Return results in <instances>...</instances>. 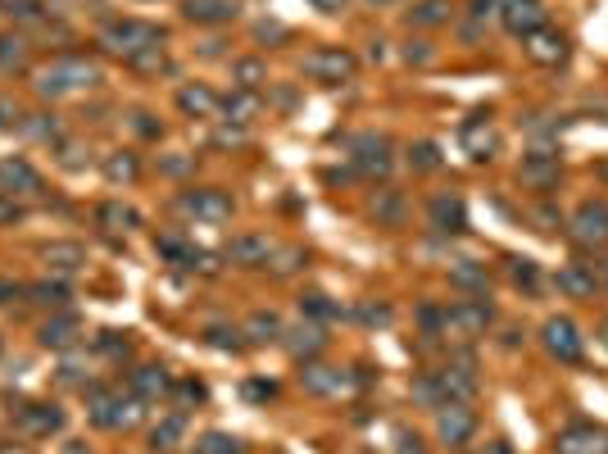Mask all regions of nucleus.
Returning <instances> with one entry per match:
<instances>
[{
    "label": "nucleus",
    "mask_w": 608,
    "mask_h": 454,
    "mask_svg": "<svg viewBox=\"0 0 608 454\" xmlns=\"http://www.w3.org/2000/svg\"><path fill=\"white\" fill-rule=\"evenodd\" d=\"M409 164L418 168V173H432V168H441V150H436L432 141H418V146L409 150Z\"/></svg>",
    "instance_id": "obj_22"
},
{
    "label": "nucleus",
    "mask_w": 608,
    "mask_h": 454,
    "mask_svg": "<svg viewBox=\"0 0 608 454\" xmlns=\"http://www.w3.org/2000/svg\"><path fill=\"white\" fill-rule=\"evenodd\" d=\"M554 287H559L568 300H595L599 291H604V287H599V277L590 273L586 259H577V264H563L559 273H554Z\"/></svg>",
    "instance_id": "obj_11"
},
{
    "label": "nucleus",
    "mask_w": 608,
    "mask_h": 454,
    "mask_svg": "<svg viewBox=\"0 0 608 454\" xmlns=\"http://www.w3.org/2000/svg\"><path fill=\"white\" fill-rule=\"evenodd\" d=\"M187 14L191 23H232L236 19V0H187Z\"/></svg>",
    "instance_id": "obj_14"
},
{
    "label": "nucleus",
    "mask_w": 608,
    "mask_h": 454,
    "mask_svg": "<svg viewBox=\"0 0 608 454\" xmlns=\"http://www.w3.org/2000/svg\"><path fill=\"white\" fill-rule=\"evenodd\" d=\"M568 237L581 250H608V200H581L568 218Z\"/></svg>",
    "instance_id": "obj_2"
},
{
    "label": "nucleus",
    "mask_w": 608,
    "mask_h": 454,
    "mask_svg": "<svg viewBox=\"0 0 608 454\" xmlns=\"http://www.w3.org/2000/svg\"><path fill=\"white\" fill-rule=\"evenodd\" d=\"M255 109H259V100L255 96H227V114H236V119H241V123H246L250 119V114H255Z\"/></svg>",
    "instance_id": "obj_28"
},
{
    "label": "nucleus",
    "mask_w": 608,
    "mask_h": 454,
    "mask_svg": "<svg viewBox=\"0 0 608 454\" xmlns=\"http://www.w3.org/2000/svg\"><path fill=\"white\" fill-rule=\"evenodd\" d=\"M395 441H400V454H427V445H422L418 432H400Z\"/></svg>",
    "instance_id": "obj_31"
},
{
    "label": "nucleus",
    "mask_w": 608,
    "mask_h": 454,
    "mask_svg": "<svg viewBox=\"0 0 608 454\" xmlns=\"http://www.w3.org/2000/svg\"><path fill=\"white\" fill-rule=\"evenodd\" d=\"M236 78L246 82V87H255V82H259V78H264V69H259V64H255V60H246V64H236Z\"/></svg>",
    "instance_id": "obj_32"
},
{
    "label": "nucleus",
    "mask_w": 608,
    "mask_h": 454,
    "mask_svg": "<svg viewBox=\"0 0 608 454\" xmlns=\"http://www.w3.org/2000/svg\"><path fill=\"white\" fill-rule=\"evenodd\" d=\"M368 5H391V0H368Z\"/></svg>",
    "instance_id": "obj_37"
},
{
    "label": "nucleus",
    "mask_w": 608,
    "mask_h": 454,
    "mask_svg": "<svg viewBox=\"0 0 608 454\" xmlns=\"http://www.w3.org/2000/svg\"><path fill=\"white\" fill-rule=\"evenodd\" d=\"M531 223H536L540 232H559V227H568V218H563V209H554V205H536L531 209Z\"/></svg>",
    "instance_id": "obj_24"
},
{
    "label": "nucleus",
    "mask_w": 608,
    "mask_h": 454,
    "mask_svg": "<svg viewBox=\"0 0 608 454\" xmlns=\"http://www.w3.org/2000/svg\"><path fill=\"white\" fill-rule=\"evenodd\" d=\"M509 277H513V287L522 291H540V264L527 255H513L509 259Z\"/></svg>",
    "instance_id": "obj_19"
},
{
    "label": "nucleus",
    "mask_w": 608,
    "mask_h": 454,
    "mask_svg": "<svg viewBox=\"0 0 608 454\" xmlns=\"http://www.w3.org/2000/svg\"><path fill=\"white\" fill-rule=\"evenodd\" d=\"M554 454H608V427L568 423L554 432Z\"/></svg>",
    "instance_id": "obj_6"
},
{
    "label": "nucleus",
    "mask_w": 608,
    "mask_h": 454,
    "mask_svg": "<svg viewBox=\"0 0 608 454\" xmlns=\"http://www.w3.org/2000/svg\"><path fill=\"white\" fill-rule=\"evenodd\" d=\"M205 454H241V441H236V436L214 432V436L205 441Z\"/></svg>",
    "instance_id": "obj_26"
},
{
    "label": "nucleus",
    "mask_w": 608,
    "mask_h": 454,
    "mask_svg": "<svg viewBox=\"0 0 608 454\" xmlns=\"http://www.w3.org/2000/svg\"><path fill=\"white\" fill-rule=\"evenodd\" d=\"M468 454H513L509 441H486V445H468Z\"/></svg>",
    "instance_id": "obj_33"
},
{
    "label": "nucleus",
    "mask_w": 608,
    "mask_h": 454,
    "mask_svg": "<svg viewBox=\"0 0 608 454\" xmlns=\"http://www.w3.org/2000/svg\"><path fill=\"white\" fill-rule=\"evenodd\" d=\"M177 436H182V418H168V423L159 427V432L150 436V441H155V450H173Z\"/></svg>",
    "instance_id": "obj_25"
},
{
    "label": "nucleus",
    "mask_w": 608,
    "mask_h": 454,
    "mask_svg": "<svg viewBox=\"0 0 608 454\" xmlns=\"http://www.w3.org/2000/svg\"><path fill=\"white\" fill-rule=\"evenodd\" d=\"M404 60H409V64H432V41H409Z\"/></svg>",
    "instance_id": "obj_30"
},
{
    "label": "nucleus",
    "mask_w": 608,
    "mask_h": 454,
    "mask_svg": "<svg viewBox=\"0 0 608 454\" xmlns=\"http://www.w3.org/2000/svg\"><path fill=\"white\" fill-rule=\"evenodd\" d=\"M373 214L377 218H400V200H395L391 191H382V196L373 200Z\"/></svg>",
    "instance_id": "obj_29"
},
{
    "label": "nucleus",
    "mask_w": 608,
    "mask_h": 454,
    "mask_svg": "<svg viewBox=\"0 0 608 454\" xmlns=\"http://www.w3.org/2000/svg\"><path fill=\"white\" fill-rule=\"evenodd\" d=\"M540 346H545V355H550V359H559V364H581V359H586L581 327L572 323V318H563V314L545 318V327H540Z\"/></svg>",
    "instance_id": "obj_3"
},
{
    "label": "nucleus",
    "mask_w": 608,
    "mask_h": 454,
    "mask_svg": "<svg viewBox=\"0 0 608 454\" xmlns=\"http://www.w3.org/2000/svg\"><path fill=\"white\" fill-rule=\"evenodd\" d=\"M314 5H318V10H323V14H336V10H341V5H345V0H314Z\"/></svg>",
    "instance_id": "obj_34"
},
{
    "label": "nucleus",
    "mask_w": 608,
    "mask_h": 454,
    "mask_svg": "<svg viewBox=\"0 0 608 454\" xmlns=\"http://www.w3.org/2000/svg\"><path fill=\"white\" fill-rule=\"evenodd\" d=\"M304 73H309L314 82L336 87V82L354 78V55H350V50H341V46H323V50H314V55L304 60Z\"/></svg>",
    "instance_id": "obj_8"
},
{
    "label": "nucleus",
    "mask_w": 608,
    "mask_h": 454,
    "mask_svg": "<svg viewBox=\"0 0 608 454\" xmlns=\"http://www.w3.org/2000/svg\"><path fill=\"white\" fill-rule=\"evenodd\" d=\"M550 23V10L540 5V0H500V28L509 32V37L527 41L531 32H540Z\"/></svg>",
    "instance_id": "obj_5"
},
{
    "label": "nucleus",
    "mask_w": 608,
    "mask_h": 454,
    "mask_svg": "<svg viewBox=\"0 0 608 454\" xmlns=\"http://www.w3.org/2000/svg\"><path fill=\"white\" fill-rule=\"evenodd\" d=\"M354 150H359V168L363 173H377V178H382V173H391V146H386L382 137H359L354 141Z\"/></svg>",
    "instance_id": "obj_13"
},
{
    "label": "nucleus",
    "mask_w": 608,
    "mask_h": 454,
    "mask_svg": "<svg viewBox=\"0 0 608 454\" xmlns=\"http://www.w3.org/2000/svg\"><path fill=\"white\" fill-rule=\"evenodd\" d=\"M246 332L255 336V341H277V336H282V318H277V314H255L246 323Z\"/></svg>",
    "instance_id": "obj_21"
},
{
    "label": "nucleus",
    "mask_w": 608,
    "mask_h": 454,
    "mask_svg": "<svg viewBox=\"0 0 608 454\" xmlns=\"http://www.w3.org/2000/svg\"><path fill=\"white\" fill-rule=\"evenodd\" d=\"M454 19V5L450 0H418L409 10V23H418V28H441V23Z\"/></svg>",
    "instance_id": "obj_16"
},
{
    "label": "nucleus",
    "mask_w": 608,
    "mask_h": 454,
    "mask_svg": "<svg viewBox=\"0 0 608 454\" xmlns=\"http://www.w3.org/2000/svg\"><path fill=\"white\" fill-rule=\"evenodd\" d=\"M518 178H522V187H531V191L559 187V178H563V155H559L554 146H536L531 155H522Z\"/></svg>",
    "instance_id": "obj_4"
},
{
    "label": "nucleus",
    "mask_w": 608,
    "mask_h": 454,
    "mask_svg": "<svg viewBox=\"0 0 608 454\" xmlns=\"http://www.w3.org/2000/svg\"><path fill=\"white\" fill-rule=\"evenodd\" d=\"M522 50H527V60L531 64H540V69H559L563 60H568V32H559V28H550V23H545V28L540 32H531L527 41H522Z\"/></svg>",
    "instance_id": "obj_9"
},
{
    "label": "nucleus",
    "mask_w": 608,
    "mask_h": 454,
    "mask_svg": "<svg viewBox=\"0 0 608 454\" xmlns=\"http://www.w3.org/2000/svg\"><path fill=\"white\" fill-rule=\"evenodd\" d=\"M436 436L450 450H468V441L477 436V414L468 405H441L436 409Z\"/></svg>",
    "instance_id": "obj_7"
},
{
    "label": "nucleus",
    "mask_w": 608,
    "mask_h": 454,
    "mask_svg": "<svg viewBox=\"0 0 608 454\" xmlns=\"http://www.w3.org/2000/svg\"><path fill=\"white\" fill-rule=\"evenodd\" d=\"M450 282L463 291H486L491 287V273H486V264H477V259H463V264L450 268Z\"/></svg>",
    "instance_id": "obj_17"
},
{
    "label": "nucleus",
    "mask_w": 608,
    "mask_h": 454,
    "mask_svg": "<svg viewBox=\"0 0 608 454\" xmlns=\"http://www.w3.org/2000/svg\"><path fill=\"white\" fill-rule=\"evenodd\" d=\"M164 382H168L164 368H141V377H137V386H141L146 395H159V391H164Z\"/></svg>",
    "instance_id": "obj_27"
},
{
    "label": "nucleus",
    "mask_w": 608,
    "mask_h": 454,
    "mask_svg": "<svg viewBox=\"0 0 608 454\" xmlns=\"http://www.w3.org/2000/svg\"><path fill=\"white\" fill-rule=\"evenodd\" d=\"M427 214H432L436 232H463V227H468V205H463V196H454V191H441Z\"/></svg>",
    "instance_id": "obj_12"
},
{
    "label": "nucleus",
    "mask_w": 608,
    "mask_h": 454,
    "mask_svg": "<svg viewBox=\"0 0 608 454\" xmlns=\"http://www.w3.org/2000/svg\"><path fill=\"white\" fill-rule=\"evenodd\" d=\"M599 341H604V346H608V323H604V327H599Z\"/></svg>",
    "instance_id": "obj_36"
},
{
    "label": "nucleus",
    "mask_w": 608,
    "mask_h": 454,
    "mask_svg": "<svg viewBox=\"0 0 608 454\" xmlns=\"http://www.w3.org/2000/svg\"><path fill=\"white\" fill-rule=\"evenodd\" d=\"M227 255H232L236 264L259 268V264H268V255H273V246H268V237H236Z\"/></svg>",
    "instance_id": "obj_15"
},
{
    "label": "nucleus",
    "mask_w": 608,
    "mask_h": 454,
    "mask_svg": "<svg viewBox=\"0 0 608 454\" xmlns=\"http://www.w3.org/2000/svg\"><path fill=\"white\" fill-rule=\"evenodd\" d=\"M459 137H463V146H468V155L477 159V164L500 150V132H495V123H491V109H477V114L459 128Z\"/></svg>",
    "instance_id": "obj_10"
},
{
    "label": "nucleus",
    "mask_w": 608,
    "mask_h": 454,
    "mask_svg": "<svg viewBox=\"0 0 608 454\" xmlns=\"http://www.w3.org/2000/svg\"><path fill=\"white\" fill-rule=\"evenodd\" d=\"M604 291H608V282H604Z\"/></svg>",
    "instance_id": "obj_38"
},
{
    "label": "nucleus",
    "mask_w": 608,
    "mask_h": 454,
    "mask_svg": "<svg viewBox=\"0 0 608 454\" xmlns=\"http://www.w3.org/2000/svg\"><path fill=\"white\" fill-rule=\"evenodd\" d=\"M187 205L196 209L200 218H227V214H232V200H227L223 191H196Z\"/></svg>",
    "instance_id": "obj_18"
},
{
    "label": "nucleus",
    "mask_w": 608,
    "mask_h": 454,
    "mask_svg": "<svg viewBox=\"0 0 608 454\" xmlns=\"http://www.w3.org/2000/svg\"><path fill=\"white\" fill-rule=\"evenodd\" d=\"M495 323V309L491 300H454L450 309L441 314V332L454 336V341H477V336H486Z\"/></svg>",
    "instance_id": "obj_1"
},
{
    "label": "nucleus",
    "mask_w": 608,
    "mask_h": 454,
    "mask_svg": "<svg viewBox=\"0 0 608 454\" xmlns=\"http://www.w3.org/2000/svg\"><path fill=\"white\" fill-rule=\"evenodd\" d=\"M300 382L309 386V391H318V395H327V391H341V373H336V368H304L300 373Z\"/></svg>",
    "instance_id": "obj_20"
},
{
    "label": "nucleus",
    "mask_w": 608,
    "mask_h": 454,
    "mask_svg": "<svg viewBox=\"0 0 608 454\" xmlns=\"http://www.w3.org/2000/svg\"><path fill=\"white\" fill-rule=\"evenodd\" d=\"M595 178H599V182H608V155L595 164Z\"/></svg>",
    "instance_id": "obj_35"
},
{
    "label": "nucleus",
    "mask_w": 608,
    "mask_h": 454,
    "mask_svg": "<svg viewBox=\"0 0 608 454\" xmlns=\"http://www.w3.org/2000/svg\"><path fill=\"white\" fill-rule=\"evenodd\" d=\"M177 100H182V109H187V114H214V96H209L205 87H187Z\"/></svg>",
    "instance_id": "obj_23"
}]
</instances>
